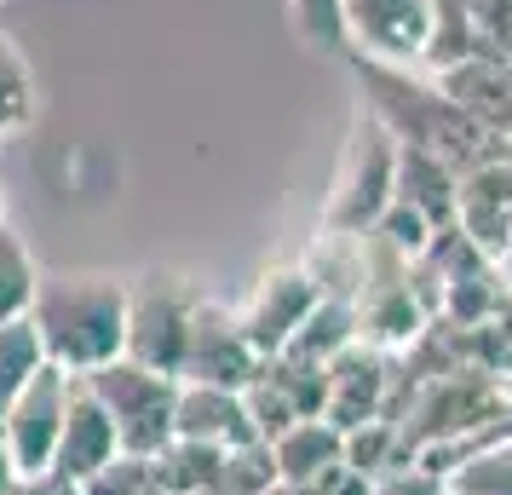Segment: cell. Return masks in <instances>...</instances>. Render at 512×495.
I'll return each instance as SVG.
<instances>
[{
	"label": "cell",
	"mask_w": 512,
	"mask_h": 495,
	"mask_svg": "<svg viewBox=\"0 0 512 495\" xmlns=\"http://www.w3.org/2000/svg\"><path fill=\"white\" fill-rule=\"evenodd\" d=\"M357 81H363V98H369L363 110H369L397 144L432 150V156H443L455 173L489 162L495 150H512V144H501L489 127H478L455 98L443 93L438 75L403 70V64H380V58H357Z\"/></svg>",
	"instance_id": "6da1fadb"
},
{
	"label": "cell",
	"mask_w": 512,
	"mask_h": 495,
	"mask_svg": "<svg viewBox=\"0 0 512 495\" xmlns=\"http://www.w3.org/2000/svg\"><path fill=\"white\" fill-rule=\"evenodd\" d=\"M41 352L64 375H98L127 357V283L104 271H52L29 306Z\"/></svg>",
	"instance_id": "7a4b0ae2"
},
{
	"label": "cell",
	"mask_w": 512,
	"mask_h": 495,
	"mask_svg": "<svg viewBox=\"0 0 512 495\" xmlns=\"http://www.w3.org/2000/svg\"><path fill=\"white\" fill-rule=\"evenodd\" d=\"M392 202H397V139L363 110V116L351 121L346 156H340V173H334V190H328V202H323L317 231L369 236L386 219Z\"/></svg>",
	"instance_id": "3957f363"
},
{
	"label": "cell",
	"mask_w": 512,
	"mask_h": 495,
	"mask_svg": "<svg viewBox=\"0 0 512 495\" xmlns=\"http://www.w3.org/2000/svg\"><path fill=\"white\" fill-rule=\"evenodd\" d=\"M202 306V288L179 277V271H144L127 283V357L173 375L185 369V346H190V323Z\"/></svg>",
	"instance_id": "277c9868"
},
{
	"label": "cell",
	"mask_w": 512,
	"mask_h": 495,
	"mask_svg": "<svg viewBox=\"0 0 512 495\" xmlns=\"http://www.w3.org/2000/svg\"><path fill=\"white\" fill-rule=\"evenodd\" d=\"M81 380H87L93 398L110 409V421H116L127 455L156 461V455L179 438V426H173L179 380L173 375H156V369H144V363H133V357H121V363L98 369V375H81Z\"/></svg>",
	"instance_id": "5b68a950"
},
{
	"label": "cell",
	"mask_w": 512,
	"mask_h": 495,
	"mask_svg": "<svg viewBox=\"0 0 512 495\" xmlns=\"http://www.w3.org/2000/svg\"><path fill=\"white\" fill-rule=\"evenodd\" d=\"M340 18H346V47L357 58H380L403 70L426 64L432 0H340Z\"/></svg>",
	"instance_id": "8992f818"
},
{
	"label": "cell",
	"mask_w": 512,
	"mask_h": 495,
	"mask_svg": "<svg viewBox=\"0 0 512 495\" xmlns=\"http://www.w3.org/2000/svg\"><path fill=\"white\" fill-rule=\"evenodd\" d=\"M317 300H323V288H317V277L305 265H271L248 288V300L236 306V317H242V334L254 340V352L271 363V357H282L294 346V334L305 329V317L317 311Z\"/></svg>",
	"instance_id": "52a82bcc"
},
{
	"label": "cell",
	"mask_w": 512,
	"mask_h": 495,
	"mask_svg": "<svg viewBox=\"0 0 512 495\" xmlns=\"http://www.w3.org/2000/svg\"><path fill=\"white\" fill-rule=\"evenodd\" d=\"M259 369H265V357H259L254 340L242 334L236 306H219L213 294H202L196 323H190V346H185V369H179V380H202V386L248 392Z\"/></svg>",
	"instance_id": "ba28073f"
},
{
	"label": "cell",
	"mask_w": 512,
	"mask_h": 495,
	"mask_svg": "<svg viewBox=\"0 0 512 495\" xmlns=\"http://www.w3.org/2000/svg\"><path fill=\"white\" fill-rule=\"evenodd\" d=\"M70 386H75V375H64V369L47 363V369L24 386V398L6 409L0 444H6V455H12L18 472H47L52 467L58 438H64V415H70Z\"/></svg>",
	"instance_id": "9c48e42d"
},
{
	"label": "cell",
	"mask_w": 512,
	"mask_h": 495,
	"mask_svg": "<svg viewBox=\"0 0 512 495\" xmlns=\"http://www.w3.org/2000/svg\"><path fill=\"white\" fill-rule=\"evenodd\" d=\"M455 225H461L495 265L512 260V150L466 167L455 185Z\"/></svg>",
	"instance_id": "30bf717a"
},
{
	"label": "cell",
	"mask_w": 512,
	"mask_h": 495,
	"mask_svg": "<svg viewBox=\"0 0 512 495\" xmlns=\"http://www.w3.org/2000/svg\"><path fill=\"white\" fill-rule=\"evenodd\" d=\"M386 403H392V357L374 352V346H346V352L328 363V409L323 421H334L340 432H357L369 421H386Z\"/></svg>",
	"instance_id": "8fae6325"
},
{
	"label": "cell",
	"mask_w": 512,
	"mask_h": 495,
	"mask_svg": "<svg viewBox=\"0 0 512 495\" xmlns=\"http://www.w3.org/2000/svg\"><path fill=\"white\" fill-rule=\"evenodd\" d=\"M116 455H127L121 449V432L116 421H110V409L93 398V386L75 375L70 386V415H64V438H58V455H52V467L70 472L75 484H87L93 472H104Z\"/></svg>",
	"instance_id": "7c38bea8"
},
{
	"label": "cell",
	"mask_w": 512,
	"mask_h": 495,
	"mask_svg": "<svg viewBox=\"0 0 512 495\" xmlns=\"http://www.w3.org/2000/svg\"><path fill=\"white\" fill-rule=\"evenodd\" d=\"M438 81H443V93L455 98L478 127H489L501 144H512V58L472 52L466 64L443 70Z\"/></svg>",
	"instance_id": "4fadbf2b"
},
{
	"label": "cell",
	"mask_w": 512,
	"mask_h": 495,
	"mask_svg": "<svg viewBox=\"0 0 512 495\" xmlns=\"http://www.w3.org/2000/svg\"><path fill=\"white\" fill-rule=\"evenodd\" d=\"M173 426L179 438H196V444H259L254 421H248V403L231 386H202V380H179V409H173Z\"/></svg>",
	"instance_id": "5bb4252c"
},
{
	"label": "cell",
	"mask_w": 512,
	"mask_h": 495,
	"mask_svg": "<svg viewBox=\"0 0 512 495\" xmlns=\"http://www.w3.org/2000/svg\"><path fill=\"white\" fill-rule=\"evenodd\" d=\"M455 185H461V173L443 156L415 150V144H397V202L415 208L432 231L455 225Z\"/></svg>",
	"instance_id": "9a60e30c"
},
{
	"label": "cell",
	"mask_w": 512,
	"mask_h": 495,
	"mask_svg": "<svg viewBox=\"0 0 512 495\" xmlns=\"http://www.w3.org/2000/svg\"><path fill=\"white\" fill-rule=\"evenodd\" d=\"M271 455H277L282 484H311V490H323L328 478L346 467V432L334 421H300L271 444Z\"/></svg>",
	"instance_id": "2e32d148"
},
{
	"label": "cell",
	"mask_w": 512,
	"mask_h": 495,
	"mask_svg": "<svg viewBox=\"0 0 512 495\" xmlns=\"http://www.w3.org/2000/svg\"><path fill=\"white\" fill-rule=\"evenodd\" d=\"M346 346H357V306H351V300L323 294V300H317V311L305 317V329L294 334L288 357H305V363H334Z\"/></svg>",
	"instance_id": "e0dca14e"
},
{
	"label": "cell",
	"mask_w": 512,
	"mask_h": 495,
	"mask_svg": "<svg viewBox=\"0 0 512 495\" xmlns=\"http://www.w3.org/2000/svg\"><path fill=\"white\" fill-rule=\"evenodd\" d=\"M225 467V449L219 444H196V438H173V444L156 455V478H162V495H208V484Z\"/></svg>",
	"instance_id": "ac0fdd59"
},
{
	"label": "cell",
	"mask_w": 512,
	"mask_h": 495,
	"mask_svg": "<svg viewBox=\"0 0 512 495\" xmlns=\"http://www.w3.org/2000/svg\"><path fill=\"white\" fill-rule=\"evenodd\" d=\"M47 369V352H41V334L29 317L18 323H0V421H6V409L24 398V386Z\"/></svg>",
	"instance_id": "d6986e66"
},
{
	"label": "cell",
	"mask_w": 512,
	"mask_h": 495,
	"mask_svg": "<svg viewBox=\"0 0 512 495\" xmlns=\"http://www.w3.org/2000/svg\"><path fill=\"white\" fill-rule=\"evenodd\" d=\"M478 52V29H472V0H432V41H426V75H443L466 64Z\"/></svg>",
	"instance_id": "ffe728a7"
},
{
	"label": "cell",
	"mask_w": 512,
	"mask_h": 495,
	"mask_svg": "<svg viewBox=\"0 0 512 495\" xmlns=\"http://www.w3.org/2000/svg\"><path fill=\"white\" fill-rule=\"evenodd\" d=\"M35 294H41V265H35V254L24 248V236L0 219V323L29 317Z\"/></svg>",
	"instance_id": "44dd1931"
},
{
	"label": "cell",
	"mask_w": 512,
	"mask_h": 495,
	"mask_svg": "<svg viewBox=\"0 0 512 495\" xmlns=\"http://www.w3.org/2000/svg\"><path fill=\"white\" fill-rule=\"evenodd\" d=\"M35 110H41L35 70H29V58L18 52L12 35H0V139L24 133L29 121H35Z\"/></svg>",
	"instance_id": "7402d4cb"
},
{
	"label": "cell",
	"mask_w": 512,
	"mask_h": 495,
	"mask_svg": "<svg viewBox=\"0 0 512 495\" xmlns=\"http://www.w3.org/2000/svg\"><path fill=\"white\" fill-rule=\"evenodd\" d=\"M455 495H512V438H489L449 472Z\"/></svg>",
	"instance_id": "603a6c76"
},
{
	"label": "cell",
	"mask_w": 512,
	"mask_h": 495,
	"mask_svg": "<svg viewBox=\"0 0 512 495\" xmlns=\"http://www.w3.org/2000/svg\"><path fill=\"white\" fill-rule=\"evenodd\" d=\"M277 484H282V472H277L271 444H236V449H225V467L208 484V495H271Z\"/></svg>",
	"instance_id": "cb8c5ba5"
},
{
	"label": "cell",
	"mask_w": 512,
	"mask_h": 495,
	"mask_svg": "<svg viewBox=\"0 0 512 495\" xmlns=\"http://www.w3.org/2000/svg\"><path fill=\"white\" fill-rule=\"evenodd\" d=\"M87 495H162L156 461H144V455H116L104 472L87 478Z\"/></svg>",
	"instance_id": "d4e9b609"
},
{
	"label": "cell",
	"mask_w": 512,
	"mask_h": 495,
	"mask_svg": "<svg viewBox=\"0 0 512 495\" xmlns=\"http://www.w3.org/2000/svg\"><path fill=\"white\" fill-rule=\"evenodd\" d=\"M294 12V29H300L305 47L340 52L346 47V18H340V0H288Z\"/></svg>",
	"instance_id": "484cf974"
},
{
	"label": "cell",
	"mask_w": 512,
	"mask_h": 495,
	"mask_svg": "<svg viewBox=\"0 0 512 495\" xmlns=\"http://www.w3.org/2000/svg\"><path fill=\"white\" fill-rule=\"evenodd\" d=\"M472 29H478V52L512 58V0H472Z\"/></svg>",
	"instance_id": "4316f807"
},
{
	"label": "cell",
	"mask_w": 512,
	"mask_h": 495,
	"mask_svg": "<svg viewBox=\"0 0 512 495\" xmlns=\"http://www.w3.org/2000/svg\"><path fill=\"white\" fill-rule=\"evenodd\" d=\"M374 495H455V490H449L443 472L420 467V461H403V467H392V472L374 478Z\"/></svg>",
	"instance_id": "83f0119b"
},
{
	"label": "cell",
	"mask_w": 512,
	"mask_h": 495,
	"mask_svg": "<svg viewBox=\"0 0 512 495\" xmlns=\"http://www.w3.org/2000/svg\"><path fill=\"white\" fill-rule=\"evenodd\" d=\"M18 495H87V484H75L70 472L47 467V472H24L18 478Z\"/></svg>",
	"instance_id": "f1b7e54d"
},
{
	"label": "cell",
	"mask_w": 512,
	"mask_h": 495,
	"mask_svg": "<svg viewBox=\"0 0 512 495\" xmlns=\"http://www.w3.org/2000/svg\"><path fill=\"white\" fill-rule=\"evenodd\" d=\"M18 478H24V472L12 467V455H6V444H0V495H18Z\"/></svg>",
	"instance_id": "f546056e"
},
{
	"label": "cell",
	"mask_w": 512,
	"mask_h": 495,
	"mask_svg": "<svg viewBox=\"0 0 512 495\" xmlns=\"http://www.w3.org/2000/svg\"><path fill=\"white\" fill-rule=\"evenodd\" d=\"M271 495H323V490H311V484H277Z\"/></svg>",
	"instance_id": "4dcf8cb0"
},
{
	"label": "cell",
	"mask_w": 512,
	"mask_h": 495,
	"mask_svg": "<svg viewBox=\"0 0 512 495\" xmlns=\"http://www.w3.org/2000/svg\"><path fill=\"white\" fill-rule=\"evenodd\" d=\"M495 438H512V409H507V421H501V432H495Z\"/></svg>",
	"instance_id": "1f68e13d"
},
{
	"label": "cell",
	"mask_w": 512,
	"mask_h": 495,
	"mask_svg": "<svg viewBox=\"0 0 512 495\" xmlns=\"http://www.w3.org/2000/svg\"><path fill=\"white\" fill-rule=\"evenodd\" d=\"M501 323H507V329H512V294H507V306H501Z\"/></svg>",
	"instance_id": "d6a6232c"
}]
</instances>
